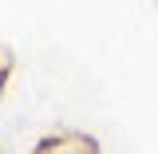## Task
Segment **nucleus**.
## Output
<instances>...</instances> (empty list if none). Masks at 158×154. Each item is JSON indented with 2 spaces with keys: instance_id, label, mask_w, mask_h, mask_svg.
<instances>
[{
  "instance_id": "f03ea898",
  "label": "nucleus",
  "mask_w": 158,
  "mask_h": 154,
  "mask_svg": "<svg viewBox=\"0 0 158 154\" xmlns=\"http://www.w3.org/2000/svg\"><path fill=\"white\" fill-rule=\"evenodd\" d=\"M8 75H12V56L0 48V95H4V87H8Z\"/></svg>"
},
{
  "instance_id": "f257e3e1",
  "label": "nucleus",
  "mask_w": 158,
  "mask_h": 154,
  "mask_svg": "<svg viewBox=\"0 0 158 154\" xmlns=\"http://www.w3.org/2000/svg\"><path fill=\"white\" fill-rule=\"evenodd\" d=\"M32 154H103L99 142L91 135H79V131H63V135H48L36 142Z\"/></svg>"
}]
</instances>
